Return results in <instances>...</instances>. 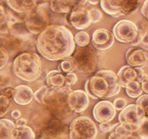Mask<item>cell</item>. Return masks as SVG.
<instances>
[{
    "label": "cell",
    "mask_w": 148,
    "mask_h": 139,
    "mask_svg": "<svg viewBox=\"0 0 148 139\" xmlns=\"http://www.w3.org/2000/svg\"><path fill=\"white\" fill-rule=\"evenodd\" d=\"M8 7L18 13H27L37 7L36 0H5Z\"/></svg>",
    "instance_id": "obj_18"
},
{
    "label": "cell",
    "mask_w": 148,
    "mask_h": 139,
    "mask_svg": "<svg viewBox=\"0 0 148 139\" xmlns=\"http://www.w3.org/2000/svg\"><path fill=\"white\" fill-rule=\"evenodd\" d=\"M24 23L28 31L34 35H38L50 25V17L45 9L37 5L36 8L26 14Z\"/></svg>",
    "instance_id": "obj_9"
},
{
    "label": "cell",
    "mask_w": 148,
    "mask_h": 139,
    "mask_svg": "<svg viewBox=\"0 0 148 139\" xmlns=\"http://www.w3.org/2000/svg\"><path fill=\"white\" fill-rule=\"evenodd\" d=\"M15 125L8 119H0V139H11V133Z\"/></svg>",
    "instance_id": "obj_23"
},
{
    "label": "cell",
    "mask_w": 148,
    "mask_h": 139,
    "mask_svg": "<svg viewBox=\"0 0 148 139\" xmlns=\"http://www.w3.org/2000/svg\"><path fill=\"white\" fill-rule=\"evenodd\" d=\"M113 104L116 110H121L127 106V101L123 98H118L114 101Z\"/></svg>",
    "instance_id": "obj_37"
},
{
    "label": "cell",
    "mask_w": 148,
    "mask_h": 139,
    "mask_svg": "<svg viewBox=\"0 0 148 139\" xmlns=\"http://www.w3.org/2000/svg\"><path fill=\"white\" fill-rule=\"evenodd\" d=\"M34 98V93L31 88L25 85H20L14 88L13 100L19 105H27Z\"/></svg>",
    "instance_id": "obj_17"
},
{
    "label": "cell",
    "mask_w": 148,
    "mask_h": 139,
    "mask_svg": "<svg viewBox=\"0 0 148 139\" xmlns=\"http://www.w3.org/2000/svg\"><path fill=\"white\" fill-rule=\"evenodd\" d=\"M147 7H148V0H145V2L143 3V7L141 8V13L145 19H147V12H148V10H147Z\"/></svg>",
    "instance_id": "obj_42"
},
{
    "label": "cell",
    "mask_w": 148,
    "mask_h": 139,
    "mask_svg": "<svg viewBox=\"0 0 148 139\" xmlns=\"http://www.w3.org/2000/svg\"><path fill=\"white\" fill-rule=\"evenodd\" d=\"M126 60L129 66L132 67H144L147 65V51L138 46L128 49L126 53Z\"/></svg>",
    "instance_id": "obj_16"
},
{
    "label": "cell",
    "mask_w": 148,
    "mask_h": 139,
    "mask_svg": "<svg viewBox=\"0 0 148 139\" xmlns=\"http://www.w3.org/2000/svg\"><path fill=\"white\" fill-rule=\"evenodd\" d=\"M12 70L13 73L20 79L33 82L41 75L42 62L38 54L23 52L14 58Z\"/></svg>",
    "instance_id": "obj_4"
},
{
    "label": "cell",
    "mask_w": 148,
    "mask_h": 139,
    "mask_svg": "<svg viewBox=\"0 0 148 139\" xmlns=\"http://www.w3.org/2000/svg\"><path fill=\"white\" fill-rule=\"evenodd\" d=\"M74 41L75 45H77L79 47H85L89 45L90 39L88 33L85 31H79L74 37Z\"/></svg>",
    "instance_id": "obj_27"
},
{
    "label": "cell",
    "mask_w": 148,
    "mask_h": 139,
    "mask_svg": "<svg viewBox=\"0 0 148 139\" xmlns=\"http://www.w3.org/2000/svg\"><path fill=\"white\" fill-rule=\"evenodd\" d=\"M116 113V110L114 104L106 100H102L97 103L92 109L93 117L100 123L111 122L115 117Z\"/></svg>",
    "instance_id": "obj_13"
},
{
    "label": "cell",
    "mask_w": 148,
    "mask_h": 139,
    "mask_svg": "<svg viewBox=\"0 0 148 139\" xmlns=\"http://www.w3.org/2000/svg\"><path fill=\"white\" fill-rule=\"evenodd\" d=\"M66 21L68 24L77 30L86 29L91 24L89 10L85 7H76L71 9L66 14Z\"/></svg>",
    "instance_id": "obj_12"
},
{
    "label": "cell",
    "mask_w": 148,
    "mask_h": 139,
    "mask_svg": "<svg viewBox=\"0 0 148 139\" xmlns=\"http://www.w3.org/2000/svg\"><path fill=\"white\" fill-rule=\"evenodd\" d=\"M11 107V101L7 97L0 95V119L4 117Z\"/></svg>",
    "instance_id": "obj_28"
},
{
    "label": "cell",
    "mask_w": 148,
    "mask_h": 139,
    "mask_svg": "<svg viewBox=\"0 0 148 139\" xmlns=\"http://www.w3.org/2000/svg\"><path fill=\"white\" fill-rule=\"evenodd\" d=\"M99 127L100 130H101V131L102 132V133H106L110 131L111 127V125L110 124V122H102L100 123Z\"/></svg>",
    "instance_id": "obj_40"
},
{
    "label": "cell",
    "mask_w": 148,
    "mask_h": 139,
    "mask_svg": "<svg viewBox=\"0 0 148 139\" xmlns=\"http://www.w3.org/2000/svg\"><path fill=\"white\" fill-rule=\"evenodd\" d=\"M69 59L75 70L82 75H90L98 68L100 54L93 47L87 46L78 48Z\"/></svg>",
    "instance_id": "obj_5"
},
{
    "label": "cell",
    "mask_w": 148,
    "mask_h": 139,
    "mask_svg": "<svg viewBox=\"0 0 148 139\" xmlns=\"http://www.w3.org/2000/svg\"><path fill=\"white\" fill-rule=\"evenodd\" d=\"M0 44L7 49L10 56L17 54L22 49L23 41L17 36L9 34L7 36H0Z\"/></svg>",
    "instance_id": "obj_19"
},
{
    "label": "cell",
    "mask_w": 148,
    "mask_h": 139,
    "mask_svg": "<svg viewBox=\"0 0 148 139\" xmlns=\"http://www.w3.org/2000/svg\"><path fill=\"white\" fill-rule=\"evenodd\" d=\"M49 139H70L69 135L65 134V133H62V134L58 135V136H54L53 138H51Z\"/></svg>",
    "instance_id": "obj_48"
},
{
    "label": "cell",
    "mask_w": 148,
    "mask_h": 139,
    "mask_svg": "<svg viewBox=\"0 0 148 139\" xmlns=\"http://www.w3.org/2000/svg\"><path fill=\"white\" fill-rule=\"evenodd\" d=\"M102 10L113 17L130 15L137 11L141 0H101Z\"/></svg>",
    "instance_id": "obj_7"
},
{
    "label": "cell",
    "mask_w": 148,
    "mask_h": 139,
    "mask_svg": "<svg viewBox=\"0 0 148 139\" xmlns=\"http://www.w3.org/2000/svg\"><path fill=\"white\" fill-rule=\"evenodd\" d=\"M27 121L24 118H19L17 119V121H16L15 127H23V126H25L27 125Z\"/></svg>",
    "instance_id": "obj_43"
},
{
    "label": "cell",
    "mask_w": 148,
    "mask_h": 139,
    "mask_svg": "<svg viewBox=\"0 0 148 139\" xmlns=\"http://www.w3.org/2000/svg\"><path fill=\"white\" fill-rule=\"evenodd\" d=\"M10 58V54L7 49L0 44V70L7 65Z\"/></svg>",
    "instance_id": "obj_31"
},
{
    "label": "cell",
    "mask_w": 148,
    "mask_h": 139,
    "mask_svg": "<svg viewBox=\"0 0 148 139\" xmlns=\"http://www.w3.org/2000/svg\"><path fill=\"white\" fill-rule=\"evenodd\" d=\"M38 126L35 128L38 133V138L49 139L63 133L64 126L60 122L46 110L45 115L38 116Z\"/></svg>",
    "instance_id": "obj_8"
},
{
    "label": "cell",
    "mask_w": 148,
    "mask_h": 139,
    "mask_svg": "<svg viewBox=\"0 0 148 139\" xmlns=\"http://www.w3.org/2000/svg\"><path fill=\"white\" fill-rule=\"evenodd\" d=\"M90 17L91 23H95L99 21L102 17V13L98 9H92L89 10Z\"/></svg>",
    "instance_id": "obj_35"
},
{
    "label": "cell",
    "mask_w": 148,
    "mask_h": 139,
    "mask_svg": "<svg viewBox=\"0 0 148 139\" xmlns=\"http://www.w3.org/2000/svg\"><path fill=\"white\" fill-rule=\"evenodd\" d=\"M68 106L71 111L81 113L87 109L89 105V97L82 90L72 91L68 97Z\"/></svg>",
    "instance_id": "obj_15"
},
{
    "label": "cell",
    "mask_w": 148,
    "mask_h": 139,
    "mask_svg": "<svg viewBox=\"0 0 148 139\" xmlns=\"http://www.w3.org/2000/svg\"><path fill=\"white\" fill-rule=\"evenodd\" d=\"M147 118L144 110L135 104L127 105L119 114V122L127 123L140 127L142 123Z\"/></svg>",
    "instance_id": "obj_11"
},
{
    "label": "cell",
    "mask_w": 148,
    "mask_h": 139,
    "mask_svg": "<svg viewBox=\"0 0 148 139\" xmlns=\"http://www.w3.org/2000/svg\"><path fill=\"white\" fill-rule=\"evenodd\" d=\"M9 79L7 76H4L2 74H0V86L4 88L8 83Z\"/></svg>",
    "instance_id": "obj_44"
},
{
    "label": "cell",
    "mask_w": 148,
    "mask_h": 139,
    "mask_svg": "<svg viewBox=\"0 0 148 139\" xmlns=\"http://www.w3.org/2000/svg\"><path fill=\"white\" fill-rule=\"evenodd\" d=\"M98 130L92 119L87 116H79L69 125L70 139H95Z\"/></svg>",
    "instance_id": "obj_6"
},
{
    "label": "cell",
    "mask_w": 148,
    "mask_h": 139,
    "mask_svg": "<svg viewBox=\"0 0 148 139\" xmlns=\"http://www.w3.org/2000/svg\"><path fill=\"white\" fill-rule=\"evenodd\" d=\"M35 139H41V138H36Z\"/></svg>",
    "instance_id": "obj_52"
},
{
    "label": "cell",
    "mask_w": 148,
    "mask_h": 139,
    "mask_svg": "<svg viewBox=\"0 0 148 139\" xmlns=\"http://www.w3.org/2000/svg\"><path fill=\"white\" fill-rule=\"evenodd\" d=\"M85 89L92 99H106L117 95L121 91L117 75L110 70H101L87 80Z\"/></svg>",
    "instance_id": "obj_3"
},
{
    "label": "cell",
    "mask_w": 148,
    "mask_h": 139,
    "mask_svg": "<svg viewBox=\"0 0 148 139\" xmlns=\"http://www.w3.org/2000/svg\"><path fill=\"white\" fill-rule=\"evenodd\" d=\"M5 0H0V22L6 19L7 14V8L4 6Z\"/></svg>",
    "instance_id": "obj_39"
},
{
    "label": "cell",
    "mask_w": 148,
    "mask_h": 139,
    "mask_svg": "<svg viewBox=\"0 0 148 139\" xmlns=\"http://www.w3.org/2000/svg\"><path fill=\"white\" fill-rule=\"evenodd\" d=\"M88 1L92 4H97L101 0H88Z\"/></svg>",
    "instance_id": "obj_51"
},
{
    "label": "cell",
    "mask_w": 148,
    "mask_h": 139,
    "mask_svg": "<svg viewBox=\"0 0 148 139\" xmlns=\"http://www.w3.org/2000/svg\"><path fill=\"white\" fill-rule=\"evenodd\" d=\"M14 88L12 87H4L0 91V95H2L4 96L7 97L10 101L13 99L14 96Z\"/></svg>",
    "instance_id": "obj_36"
},
{
    "label": "cell",
    "mask_w": 148,
    "mask_h": 139,
    "mask_svg": "<svg viewBox=\"0 0 148 139\" xmlns=\"http://www.w3.org/2000/svg\"><path fill=\"white\" fill-rule=\"evenodd\" d=\"M108 139H124V138H122L121 136H120L119 135L117 134L115 131H111L110 132V135L108 136Z\"/></svg>",
    "instance_id": "obj_46"
},
{
    "label": "cell",
    "mask_w": 148,
    "mask_h": 139,
    "mask_svg": "<svg viewBox=\"0 0 148 139\" xmlns=\"http://www.w3.org/2000/svg\"><path fill=\"white\" fill-rule=\"evenodd\" d=\"M137 136L140 139H148V118H146L137 130Z\"/></svg>",
    "instance_id": "obj_30"
},
{
    "label": "cell",
    "mask_w": 148,
    "mask_h": 139,
    "mask_svg": "<svg viewBox=\"0 0 148 139\" xmlns=\"http://www.w3.org/2000/svg\"><path fill=\"white\" fill-rule=\"evenodd\" d=\"M12 25L7 21V19L0 22V36H7L10 34Z\"/></svg>",
    "instance_id": "obj_33"
},
{
    "label": "cell",
    "mask_w": 148,
    "mask_h": 139,
    "mask_svg": "<svg viewBox=\"0 0 148 139\" xmlns=\"http://www.w3.org/2000/svg\"><path fill=\"white\" fill-rule=\"evenodd\" d=\"M136 105L140 107V108L143 109L146 113V114H148V95L147 94H142L141 96L137 98L136 101Z\"/></svg>",
    "instance_id": "obj_32"
},
{
    "label": "cell",
    "mask_w": 148,
    "mask_h": 139,
    "mask_svg": "<svg viewBox=\"0 0 148 139\" xmlns=\"http://www.w3.org/2000/svg\"><path fill=\"white\" fill-rule=\"evenodd\" d=\"M36 46L38 53L50 61L65 60L75 50L70 30L65 26L56 24L49 25L38 35Z\"/></svg>",
    "instance_id": "obj_1"
},
{
    "label": "cell",
    "mask_w": 148,
    "mask_h": 139,
    "mask_svg": "<svg viewBox=\"0 0 148 139\" xmlns=\"http://www.w3.org/2000/svg\"><path fill=\"white\" fill-rule=\"evenodd\" d=\"M27 13H18L13 11L11 9L7 8V14L6 19L11 25L16 23H21L25 22V16Z\"/></svg>",
    "instance_id": "obj_26"
},
{
    "label": "cell",
    "mask_w": 148,
    "mask_h": 139,
    "mask_svg": "<svg viewBox=\"0 0 148 139\" xmlns=\"http://www.w3.org/2000/svg\"><path fill=\"white\" fill-rule=\"evenodd\" d=\"M77 81V76L75 72H69L64 75V82L65 85L70 86L75 85Z\"/></svg>",
    "instance_id": "obj_34"
},
{
    "label": "cell",
    "mask_w": 148,
    "mask_h": 139,
    "mask_svg": "<svg viewBox=\"0 0 148 139\" xmlns=\"http://www.w3.org/2000/svg\"><path fill=\"white\" fill-rule=\"evenodd\" d=\"M147 82H148V77L147 78H145L144 80H143V81H142V83L140 84H141V87H142V89H143V91H144L145 94H148V90H147Z\"/></svg>",
    "instance_id": "obj_45"
},
{
    "label": "cell",
    "mask_w": 148,
    "mask_h": 139,
    "mask_svg": "<svg viewBox=\"0 0 148 139\" xmlns=\"http://www.w3.org/2000/svg\"><path fill=\"white\" fill-rule=\"evenodd\" d=\"M92 45L98 51L109 49L114 43V36L112 32L106 28L97 29L92 36Z\"/></svg>",
    "instance_id": "obj_14"
},
{
    "label": "cell",
    "mask_w": 148,
    "mask_h": 139,
    "mask_svg": "<svg viewBox=\"0 0 148 139\" xmlns=\"http://www.w3.org/2000/svg\"><path fill=\"white\" fill-rule=\"evenodd\" d=\"M11 116L13 119H14V120H17V119L20 118V116H21V112L17 109L13 110L11 113Z\"/></svg>",
    "instance_id": "obj_47"
},
{
    "label": "cell",
    "mask_w": 148,
    "mask_h": 139,
    "mask_svg": "<svg viewBox=\"0 0 148 139\" xmlns=\"http://www.w3.org/2000/svg\"><path fill=\"white\" fill-rule=\"evenodd\" d=\"M36 134L29 126L14 127L11 133V139H35Z\"/></svg>",
    "instance_id": "obj_22"
},
{
    "label": "cell",
    "mask_w": 148,
    "mask_h": 139,
    "mask_svg": "<svg viewBox=\"0 0 148 139\" xmlns=\"http://www.w3.org/2000/svg\"><path fill=\"white\" fill-rule=\"evenodd\" d=\"M126 93L127 95L131 98H138L140 96L143 94L141 84L137 81H132L127 84L125 87Z\"/></svg>",
    "instance_id": "obj_25"
},
{
    "label": "cell",
    "mask_w": 148,
    "mask_h": 139,
    "mask_svg": "<svg viewBox=\"0 0 148 139\" xmlns=\"http://www.w3.org/2000/svg\"><path fill=\"white\" fill-rule=\"evenodd\" d=\"M37 1V4H41V3H46V2H49V1H50L51 0H36Z\"/></svg>",
    "instance_id": "obj_50"
},
{
    "label": "cell",
    "mask_w": 148,
    "mask_h": 139,
    "mask_svg": "<svg viewBox=\"0 0 148 139\" xmlns=\"http://www.w3.org/2000/svg\"><path fill=\"white\" fill-rule=\"evenodd\" d=\"M58 70L63 74H66L69 73V72H73L75 71V69H74L73 65H72L70 59L68 58V59L63 60L59 63V66H58Z\"/></svg>",
    "instance_id": "obj_29"
},
{
    "label": "cell",
    "mask_w": 148,
    "mask_h": 139,
    "mask_svg": "<svg viewBox=\"0 0 148 139\" xmlns=\"http://www.w3.org/2000/svg\"><path fill=\"white\" fill-rule=\"evenodd\" d=\"M142 38H143V35L140 33V32L139 31L138 35L137 36V37L134 39V40L133 41H132L131 43H130L132 46H137L141 43V41H142Z\"/></svg>",
    "instance_id": "obj_41"
},
{
    "label": "cell",
    "mask_w": 148,
    "mask_h": 139,
    "mask_svg": "<svg viewBox=\"0 0 148 139\" xmlns=\"http://www.w3.org/2000/svg\"><path fill=\"white\" fill-rule=\"evenodd\" d=\"M71 8L76 7H83L87 3L88 0H68Z\"/></svg>",
    "instance_id": "obj_38"
},
{
    "label": "cell",
    "mask_w": 148,
    "mask_h": 139,
    "mask_svg": "<svg viewBox=\"0 0 148 139\" xmlns=\"http://www.w3.org/2000/svg\"><path fill=\"white\" fill-rule=\"evenodd\" d=\"M124 139H140V138L137 136H134V135H133V133H132V134H131V135H130V136L125 137Z\"/></svg>",
    "instance_id": "obj_49"
},
{
    "label": "cell",
    "mask_w": 148,
    "mask_h": 139,
    "mask_svg": "<svg viewBox=\"0 0 148 139\" xmlns=\"http://www.w3.org/2000/svg\"><path fill=\"white\" fill-rule=\"evenodd\" d=\"M116 75L119 84L121 88L122 87L125 88L127 83L132 81H137V67H132L129 65H125L119 70Z\"/></svg>",
    "instance_id": "obj_20"
},
{
    "label": "cell",
    "mask_w": 148,
    "mask_h": 139,
    "mask_svg": "<svg viewBox=\"0 0 148 139\" xmlns=\"http://www.w3.org/2000/svg\"><path fill=\"white\" fill-rule=\"evenodd\" d=\"M72 91L67 85L51 87L44 85L34 93V98L46 107L47 111L57 120H64L72 111L68 106V97Z\"/></svg>",
    "instance_id": "obj_2"
},
{
    "label": "cell",
    "mask_w": 148,
    "mask_h": 139,
    "mask_svg": "<svg viewBox=\"0 0 148 139\" xmlns=\"http://www.w3.org/2000/svg\"><path fill=\"white\" fill-rule=\"evenodd\" d=\"M51 10L58 14H67L71 10L68 0H51Z\"/></svg>",
    "instance_id": "obj_24"
},
{
    "label": "cell",
    "mask_w": 148,
    "mask_h": 139,
    "mask_svg": "<svg viewBox=\"0 0 148 139\" xmlns=\"http://www.w3.org/2000/svg\"><path fill=\"white\" fill-rule=\"evenodd\" d=\"M112 33L118 41L130 44L138 35V27L130 20H121L114 26Z\"/></svg>",
    "instance_id": "obj_10"
},
{
    "label": "cell",
    "mask_w": 148,
    "mask_h": 139,
    "mask_svg": "<svg viewBox=\"0 0 148 139\" xmlns=\"http://www.w3.org/2000/svg\"><path fill=\"white\" fill-rule=\"evenodd\" d=\"M46 83L48 86L62 87L65 85L64 75L58 70H51L46 75Z\"/></svg>",
    "instance_id": "obj_21"
}]
</instances>
